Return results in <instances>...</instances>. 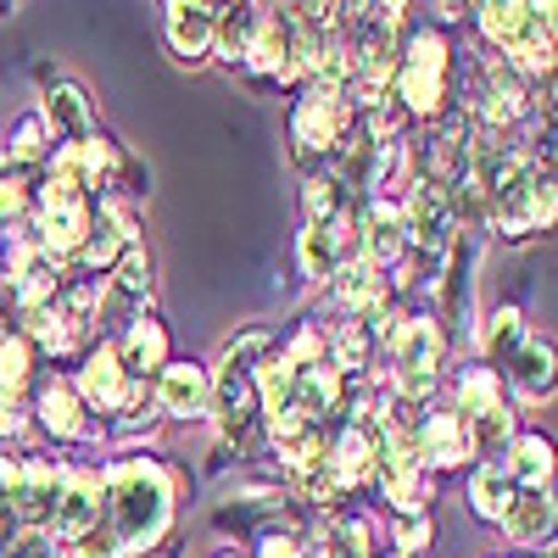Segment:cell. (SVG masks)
<instances>
[{
    "label": "cell",
    "mask_w": 558,
    "mask_h": 558,
    "mask_svg": "<svg viewBox=\"0 0 558 558\" xmlns=\"http://www.w3.org/2000/svg\"><path fill=\"white\" fill-rule=\"evenodd\" d=\"M168 508H173V481L157 463H123L107 475V536L123 553L151 547L168 531Z\"/></svg>",
    "instance_id": "cell-1"
},
{
    "label": "cell",
    "mask_w": 558,
    "mask_h": 558,
    "mask_svg": "<svg viewBox=\"0 0 558 558\" xmlns=\"http://www.w3.org/2000/svg\"><path fill=\"white\" fill-rule=\"evenodd\" d=\"M263 357H268V336L263 330H246L241 341H229V352H223V375L213 386V402H218L223 430L235 436V441H246L252 418L263 413L257 408V363Z\"/></svg>",
    "instance_id": "cell-2"
},
{
    "label": "cell",
    "mask_w": 558,
    "mask_h": 558,
    "mask_svg": "<svg viewBox=\"0 0 558 558\" xmlns=\"http://www.w3.org/2000/svg\"><path fill=\"white\" fill-rule=\"evenodd\" d=\"M481 28L525 73L553 68V7H481Z\"/></svg>",
    "instance_id": "cell-3"
},
{
    "label": "cell",
    "mask_w": 558,
    "mask_h": 558,
    "mask_svg": "<svg viewBox=\"0 0 558 558\" xmlns=\"http://www.w3.org/2000/svg\"><path fill=\"white\" fill-rule=\"evenodd\" d=\"M397 73V96L408 112L430 118L447 96V39L441 34H413V45L402 51V62L391 68Z\"/></svg>",
    "instance_id": "cell-4"
},
{
    "label": "cell",
    "mask_w": 558,
    "mask_h": 558,
    "mask_svg": "<svg viewBox=\"0 0 558 558\" xmlns=\"http://www.w3.org/2000/svg\"><path fill=\"white\" fill-rule=\"evenodd\" d=\"M402 235L413 241L418 257H430L441 263L452 235H458V207L447 196V184L441 179H418L413 184V196H408V213H402Z\"/></svg>",
    "instance_id": "cell-5"
},
{
    "label": "cell",
    "mask_w": 558,
    "mask_h": 558,
    "mask_svg": "<svg viewBox=\"0 0 558 558\" xmlns=\"http://www.w3.org/2000/svg\"><path fill=\"white\" fill-rule=\"evenodd\" d=\"M391 352H397V368H402L408 397H425V391L436 386V368H441V330H436L430 318H397Z\"/></svg>",
    "instance_id": "cell-6"
},
{
    "label": "cell",
    "mask_w": 558,
    "mask_h": 558,
    "mask_svg": "<svg viewBox=\"0 0 558 558\" xmlns=\"http://www.w3.org/2000/svg\"><path fill=\"white\" fill-rule=\"evenodd\" d=\"M347 129V101H341V84H318L296 101V146L307 151H330Z\"/></svg>",
    "instance_id": "cell-7"
},
{
    "label": "cell",
    "mask_w": 558,
    "mask_h": 558,
    "mask_svg": "<svg viewBox=\"0 0 558 558\" xmlns=\"http://www.w3.org/2000/svg\"><path fill=\"white\" fill-rule=\"evenodd\" d=\"M96 520H101V475L96 470H68L51 525L62 536H84V531H96Z\"/></svg>",
    "instance_id": "cell-8"
},
{
    "label": "cell",
    "mask_w": 558,
    "mask_h": 558,
    "mask_svg": "<svg viewBox=\"0 0 558 558\" xmlns=\"http://www.w3.org/2000/svg\"><path fill=\"white\" fill-rule=\"evenodd\" d=\"M57 492H62V475L51 470V463H17L12 520H17V525H51V514H57Z\"/></svg>",
    "instance_id": "cell-9"
},
{
    "label": "cell",
    "mask_w": 558,
    "mask_h": 558,
    "mask_svg": "<svg viewBox=\"0 0 558 558\" xmlns=\"http://www.w3.org/2000/svg\"><path fill=\"white\" fill-rule=\"evenodd\" d=\"M157 402H162V413H173V418L207 413V402H213L207 368H196V363H162V375H157Z\"/></svg>",
    "instance_id": "cell-10"
},
{
    "label": "cell",
    "mask_w": 558,
    "mask_h": 558,
    "mask_svg": "<svg viewBox=\"0 0 558 558\" xmlns=\"http://www.w3.org/2000/svg\"><path fill=\"white\" fill-rule=\"evenodd\" d=\"M213 34H218V7H168V45L184 57V62H196L207 45H213Z\"/></svg>",
    "instance_id": "cell-11"
},
{
    "label": "cell",
    "mask_w": 558,
    "mask_h": 558,
    "mask_svg": "<svg viewBox=\"0 0 558 558\" xmlns=\"http://www.w3.org/2000/svg\"><path fill=\"white\" fill-rule=\"evenodd\" d=\"M470 425H463V413H430L425 425H418V458L430 463H458L470 458Z\"/></svg>",
    "instance_id": "cell-12"
},
{
    "label": "cell",
    "mask_w": 558,
    "mask_h": 558,
    "mask_svg": "<svg viewBox=\"0 0 558 558\" xmlns=\"http://www.w3.org/2000/svg\"><path fill=\"white\" fill-rule=\"evenodd\" d=\"M78 391L96 402V408H118V402H129L134 391H129V375L118 368V352L112 347H101V352H89V363H84V375H78Z\"/></svg>",
    "instance_id": "cell-13"
},
{
    "label": "cell",
    "mask_w": 558,
    "mask_h": 558,
    "mask_svg": "<svg viewBox=\"0 0 558 558\" xmlns=\"http://www.w3.org/2000/svg\"><path fill=\"white\" fill-rule=\"evenodd\" d=\"M112 352H118V368H123V375H146V368H162V357H168V336H162V324L134 318V324H129V336H123Z\"/></svg>",
    "instance_id": "cell-14"
},
{
    "label": "cell",
    "mask_w": 558,
    "mask_h": 558,
    "mask_svg": "<svg viewBox=\"0 0 558 558\" xmlns=\"http://www.w3.org/2000/svg\"><path fill=\"white\" fill-rule=\"evenodd\" d=\"M502 475L514 481V492H547V475H553V447L542 436H520L514 441V458L502 463Z\"/></svg>",
    "instance_id": "cell-15"
},
{
    "label": "cell",
    "mask_w": 558,
    "mask_h": 558,
    "mask_svg": "<svg viewBox=\"0 0 558 558\" xmlns=\"http://www.w3.org/2000/svg\"><path fill=\"white\" fill-rule=\"evenodd\" d=\"M330 279H336V302H341V307H357V313L380 307V268L368 263V257H352V263H341Z\"/></svg>",
    "instance_id": "cell-16"
},
{
    "label": "cell",
    "mask_w": 558,
    "mask_h": 558,
    "mask_svg": "<svg viewBox=\"0 0 558 558\" xmlns=\"http://www.w3.org/2000/svg\"><path fill=\"white\" fill-rule=\"evenodd\" d=\"M508 536L514 542H536L553 531V497L547 492H514V502H508V514H502Z\"/></svg>",
    "instance_id": "cell-17"
},
{
    "label": "cell",
    "mask_w": 558,
    "mask_h": 558,
    "mask_svg": "<svg viewBox=\"0 0 558 558\" xmlns=\"http://www.w3.org/2000/svg\"><path fill=\"white\" fill-rule=\"evenodd\" d=\"M508 375L525 397H553V347L547 341H525L514 357H508Z\"/></svg>",
    "instance_id": "cell-18"
},
{
    "label": "cell",
    "mask_w": 558,
    "mask_h": 558,
    "mask_svg": "<svg viewBox=\"0 0 558 558\" xmlns=\"http://www.w3.org/2000/svg\"><path fill=\"white\" fill-rule=\"evenodd\" d=\"M39 418H45V430H57V436H84V408H78V391H73L68 380L45 386Z\"/></svg>",
    "instance_id": "cell-19"
},
{
    "label": "cell",
    "mask_w": 558,
    "mask_h": 558,
    "mask_svg": "<svg viewBox=\"0 0 558 558\" xmlns=\"http://www.w3.org/2000/svg\"><path fill=\"white\" fill-rule=\"evenodd\" d=\"M492 408H502L497 375H492V368H463V375H458V413L475 418V413H492Z\"/></svg>",
    "instance_id": "cell-20"
},
{
    "label": "cell",
    "mask_w": 558,
    "mask_h": 558,
    "mask_svg": "<svg viewBox=\"0 0 558 558\" xmlns=\"http://www.w3.org/2000/svg\"><path fill=\"white\" fill-rule=\"evenodd\" d=\"M402 213L397 207H386V202H375L368 207V257L375 263H391L397 252H402Z\"/></svg>",
    "instance_id": "cell-21"
},
{
    "label": "cell",
    "mask_w": 558,
    "mask_h": 558,
    "mask_svg": "<svg viewBox=\"0 0 558 558\" xmlns=\"http://www.w3.org/2000/svg\"><path fill=\"white\" fill-rule=\"evenodd\" d=\"M45 112H51V123L68 129L73 140H89V101H84L78 84H57L51 101H45Z\"/></svg>",
    "instance_id": "cell-22"
},
{
    "label": "cell",
    "mask_w": 558,
    "mask_h": 558,
    "mask_svg": "<svg viewBox=\"0 0 558 558\" xmlns=\"http://www.w3.org/2000/svg\"><path fill=\"white\" fill-rule=\"evenodd\" d=\"M481 347L492 352V357H514L520 347H525V318H520V307H497L492 318H486V336H481Z\"/></svg>",
    "instance_id": "cell-23"
},
{
    "label": "cell",
    "mask_w": 558,
    "mask_h": 558,
    "mask_svg": "<svg viewBox=\"0 0 558 558\" xmlns=\"http://www.w3.org/2000/svg\"><path fill=\"white\" fill-rule=\"evenodd\" d=\"M508 502H514V481L502 475V463H481V475H475V508H481L486 520H502Z\"/></svg>",
    "instance_id": "cell-24"
},
{
    "label": "cell",
    "mask_w": 558,
    "mask_h": 558,
    "mask_svg": "<svg viewBox=\"0 0 558 558\" xmlns=\"http://www.w3.org/2000/svg\"><path fill=\"white\" fill-rule=\"evenodd\" d=\"M307 213H313V229H324L336 213H341V179H307Z\"/></svg>",
    "instance_id": "cell-25"
},
{
    "label": "cell",
    "mask_w": 558,
    "mask_h": 558,
    "mask_svg": "<svg viewBox=\"0 0 558 558\" xmlns=\"http://www.w3.org/2000/svg\"><path fill=\"white\" fill-rule=\"evenodd\" d=\"M302 263H307L313 279H330V274H336V246H330V235H324V229H313V223H307V235H302Z\"/></svg>",
    "instance_id": "cell-26"
},
{
    "label": "cell",
    "mask_w": 558,
    "mask_h": 558,
    "mask_svg": "<svg viewBox=\"0 0 558 558\" xmlns=\"http://www.w3.org/2000/svg\"><path fill=\"white\" fill-rule=\"evenodd\" d=\"M28 380V341L23 336H0V386H23Z\"/></svg>",
    "instance_id": "cell-27"
},
{
    "label": "cell",
    "mask_w": 558,
    "mask_h": 558,
    "mask_svg": "<svg viewBox=\"0 0 558 558\" xmlns=\"http://www.w3.org/2000/svg\"><path fill=\"white\" fill-rule=\"evenodd\" d=\"M118 286H123V291H134V296L151 286V257L140 252V246H129V252H123V263H118Z\"/></svg>",
    "instance_id": "cell-28"
},
{
    "label": "cell",
    "mask_w": 558,
    "mask_h": 558,
    "mask_svg": "<svg viewBox=\"0 0 558 558\" xmlns=\"http://www.w3.org/2000/svg\"><path fill=\"white\" fill-rule=\"evenodd\" d=\"M45 151V118H23L17 123V146H12V157L17 162H34Z\"/></svg>",
    "instance_id": "cell-29"
},
{
    "label": "cell",
    "mask_w": 558,
    "mask_h": 558,
    "mask_svg": "<svg viewBox=\"0 0 558 558\" xmlns=\"http://www.w3.org/2000/svg\"><path fill=\"white\" fill-rule=\"evenodd\" d=\"M23 202H28V184L17 173H7V179H0V229H12V218L23 213Z\"/></svg>",
    "instance_id": "cell-30"
},
{
    "label": "cell",
    "mask_w": 558,
    "mask_h": 558,
    "mask_svg": "<svg viewBox=\"0 0 558 558\" xmlns=\"http://www.w3.org/2000/svg\"><path fill=\"white\" fill-rule=\"evenodd\" d=\"M78 558H123V547H118L107 531H84V536H78Z\"/></svg>",
    "instance_id": "cell-31"
},
{
    "label": "cell",
    "mask_w": 558,
    "mask_h": 558,
    "mask_svg": "<svg viewBox=\"0 0 558 558\" xmlns=\"http://www.w3.org/2000/svg\"><path fill=\"white\" fill-rule=\"evenodd\" d=\"M263 558H307L296 536H263Z\"/></svg>",
    "instance_id": "cell-32"
},
{
    "label": "cell",
    "mask_w": 558,
    "mask_h": 558,
    "mask_svg": "<svg viewBox=\"0 0 558 558\" xmlns=\"http://www.w3.org/2000/svg\"><path fill=\"white\" fill-rule=\"evenodd\" d=\"M12 558H57V553L34 536V542H17V547H12Z\"/></svg>",
    "instance_id": "cell-33"
},
{
    "label": "cell",
    "mask_w": 558,
    "mask_h": 558,
    "mask_svg": "<svg viewBox=\"0 0 558 558\" xmlns=\"http://www.w3.org/2000/svg\"><path fill=\"white\" fill-rule=\"evenodd\" d=\"M7 536H12V531H7V525H0V558H7Z\"/></svg>",
    "instance_id": "cell-34"
}]
</instances>
